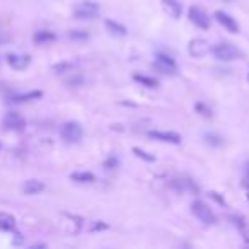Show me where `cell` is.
Wrapping results in <instances>:
<instances>
[{
  "label": "cell",
  "mask_w": 249,
  "mask_h": 249,
  "mask_svg": "<svg viewBox=\"0 0 249 249\" xmlns=\"http://www.w3.org/2000/svg\"><path fill=\"white\" fill-rule=\"evenodd\" d=\"M212 53L220 62H234V60H239L242 56V52L232 43H220V45L212 48Z\"/></svg>",
  "instance_id": "obj_1"
},
{
  "label": "cell",
  "mask_w": 249,
  "mask_h": 249,
  "mask_svg": "<svg viewBox=\"0 0 249 249\" xmlns=\"http://www.w3.org/2000/svg\"><path fill=\"white\" fill-rule=\"evenodd\" d=\"M191 212H193L195 217L200 222H203L205 225H213L215 222H217V217H215L213 210L201 200H195L193 203H191Z\"/></svg>",
  "instance_id": "obj_2"
},
{
  "label": "cell",
  "mask_w": 249,
  "mask_h": 249,
  "mask_svg": "<svg viewBox=\"0 0 249 249\" xmlns=\"http://www.w3.org/2000/svg\"><path fill=\"white\" fill-rule=\"evenodd\" d=\"M82 135H84L82 124L77 123V121H67V123L62 126V137L65 142L77 143V142H80Z\"/></svg>",
  "instance_id": "obj_3"
},
{
  "label": "cell",
  "mask_w": 249,
  "mask_h": 249,
  "mask_svg": "<svg viewBox=\"0 0 249 249\" xmlns=\"http://www.w3.org/2000/svg\"><path fill=\"white\" fill-rule=\"evenodd\" d=\"M99 14V5L96 2H90V0H84L73 7V16L77 19H94Z\"/></svg>",
  "instance_id": "obj_4"
},
{
  "label": "cell",
  "mask_w": 249,
  "mask_h": 249,
  "mask_svg": "<svg viewBox=\"0 0 249 249\" xmlns=\"http://www.w3.org/2000/svg\"><path fill=\"white\" fill-rule=\"evenodd\" d=\"M154 69L159 70L164 75H174L178 72V65L174 62L173 56L166 55V53H159L156 56V62H154Z\"/></svg>",
  "instance_id": "obj_5"
},
{
  "label": "cell",
  "mask_w": 249,
  "mask_h": 249,
  "mask_svg": "<svg viewBox=\"0 0 249 249\" xmlns=\"http://www.w3.org/2000/svg\"><path fill=\"white\" fill-rule=\"evenodd\" d=\"M210 52H212L210 43L203 38L191 39L190 45H188V53H190L193 58H203V56H207Z\"/></svg>",
  "instance_id": "obj_6"
},
{
  "label": "cell",
  "mask_w": 249,
  "mask_h": 249,
  "mask_svg": "<svg viewBox=\"0 0 249 249\" xmlns=\"http://www.w3.org/2000/svg\"><path fill=\"white\" fill-rule=\"evenodd\" d=\"M188 18H190V21L193 22L196 28H200V29L210 28V18H208L207 12L201 7H198V5H191L190 11H188Z\"/></svg>",
  "instance_id": "obj_7"
},
{
  "label": "cell",
  "mask_w": 249,
  "mask_h": 249,
  "mask_svg": "<svg viewBox=\"0 0 249 249\" xmlns=\"http://www.w3.org/2000/svg\"><path fill=\"white\" fill-rule=\"evenodd\" d=\"M2 124H4L5 130H14V132H19V130H22L26 126V120L19 113H16V111H11V113H7L4 116V120H2Z\"/></svg>",
  "instance_id": "obj_8"
},
{
  "label": "cell",
  "mask_w": 249,
  "mask_h": 249,
  "mask_svg": "<svg viewBox=\"0 0 249 249\" xmlns=\"http://www.w3.org/2000/svg\"><path fill=\"white\" fill-rule=\"evenodd\" d=\"M171 186L178 193H198V190H200L198 184L193 179H190V178H176V179H173Z\"/></svg>",
  "instance_id": "obj_9"
},
{
  "label": "cell",
  "mask_w": 249,
  "mask_h": 249,
  "mask_svg": "<svg viewBox=\"0 0 249 249\" xmlns=\"http://www.w3.org/2000/svg\"><path fill=\"white\" fill-rule=\"evenodd\" d=\"M149 137L150 139L159 140V142H164V143H173V145L181 143V135L178 132H160V130H152V132H149Z\"/></svg>",
  "instance_id": "obj_10"
},
{
  "label": "cell",
  "mask_w": 249,
  "mask_h": 249,
  "mask_svg": "<svg viewBox=\"0 0 249 249\" xmlns=\"http://www.w3.org/2000/svg\"><path fill=\"white\" fill-rule=\"evenodd\" d=\"M215 19H217L218 24L224 26L229 33H239L237 21H235L231 14H227V12H224V11H217V12H215Z\"/></svg>",
  "instance_id": "obj_11"
},
{
  "label": "cell",
  "mask_w": 249,
  "mask_h": 249,
  "mask_svg": "<svg viewBox=\"0 0 249 249\" xmlns=\"http://www.w3.org/2000/svg\"><path fill=\"white\" fill-rule=\"evenodd\" d=\"M7 62H9V65H11L12 69L24 70L26 67H29V63H31V58H29V55H18V53H9V55H7Z\"/></svg>",
  "instance_id": "obj_12"
},
{
  "label": "cell",
  "mask_w": 249,
  "mask_h": 249,
  "mask_svg": "<svg viewBox=\"0 0 249 249\" xmlns=\"http://www.w3.org/2000/svg\"><path fill=\"white\" fill-rule=\"evenodd\" d=\"M162 9L173 19H179L181 14H183V5H181L179 0H162Z\"/></svg>",
  "instance_id": "obj_13"
},
{
  "label": "cell",
  "mask_w": 249,
  "mask_h": 249,
  "mask_svg": "<svg viewBox=\"0 0 249 249\" xmlns=\"http://www.w3.org/2000/svg\"><path fill=\"white\" fill-rule=\"evenodd\" d=\"M43 96L41 90H29V92H24V94H16L9 99V103L12 104H24V103H29V101H36Z\"/></svg>",
  "instance_id": "obj_14"
},
{
  "label": "cell",
  "mask_w": 249,
  "mask_h": 249,
  "mask_svg": "<svg viewBox=\"0 0 249 249\" xmlns=\"http://www.w3.org/2000/svg\"><path fill=\"white\" fill-rule=\"evenodd\" d=\"M36 45H48V43H53L56 39V35L53 31H48V29H41V31H36L35 36H33Z\"/></svg>",
  "instance_id": "obj_15"
},
{
  "label": "cell",
  "mask_w": 249,
  "mask_h": 249,
  "mask_svg": "<svg viewBox=\"0 0 249 249\" xmlns=\"http://www.w3.org/2000/svg\"><path fill=\"white\" fill-rule=\"evenodd\" d=\"M45 190V183L38 179H28L24 184H22V191L26 195H38Z\"/></svg>",
  "instance_id": "obj_16"
},
{
  "label": "cell",
  "mask_w": 249,
  "mask_h": 249,
  "mask_svg": "<svg viewBox=\"0 0 249 249\" xmlns=\"http://www.w3.org/2000/svg\"><path fill=\"white\" fill-rule=\"evenodd\" d=\"M70 179L75 181V183H94L96 176L89 171H75V173L70 174Z\"/></svg>",
  "instance_id": "obj_17"
},
{
  "label": "cell",
  "mask_w": 249,
  "mask_h": 249,
  "mask_svg": "<svg viewBox=\"0 0 249 249\" xmlns=\"http://www.w3.org/2000/svg\"><path fill=\"white\" fill-rule=\"evenodd\" d=\"M104 24H106V29L111 33V35H114V36H126V28H124L123 24H120V22L107 19Z\"/></svg>",
  "instance_id": "obj_18"
},
{
  "label": "cell",
  "mask_w": 249,
  "mask_h": 249,
  "mask_svg": "<svg viewBox=\"0 0 249 249\" xmlns=\"http://www.w3.org/2000/svg\"><path fill=\"white\" fill-rule=\"evenodd\" d=\"M133 79H135L139 84H142V86L149 87V89H154V87L159 86V80L154 79V77H150V75H143V73H135Z\"/></svg>",
  "instance_id": "obj_19"
},
{
  "label": "cell",
  "mask_w": 249,
  "mask_h": 249,
  "mask_svg": "<svg viewBox=\"0 0 249 249\" xmlns=\"http://www.w3.org/2000/svg\"><path fill=\"white\" fill-rule=\"evenodd\" d=\"M16 227V218L9 213H0V231H14Z\"/></svg>",
  "instance_id": "obj_20"
},
{
  "label": "cell",
  "mask_w": 249,
  "mask_h": 249,
  "mask_svg": "<svg viewBox=\"0 0 249 249\" xmlns=\"http://www.w3.org/2000/svg\"><path fill=\"white\" fill-rule=\"evenodd\" d=\"M205 142L212 147H222L224 145V137L218 135V133H213V132L205 133Z\"/></svg>",
  "instance_id": "obj_21"
},
{
  "label": "cell",
  "mask_w": 249,
  "mask_h": 249,
  "mask_svg": "<svg viewBox=\"0 0 249 249\" xmlns=\"http://www.w3.org/2000/svg\"><path fill=\"white\" fill-rule=\"evenodd\" d=\"M195 111H196V113L200 114V116H203V118H212V109L203 103L195 104Z\"/></svg>",
  "instance_id": "obj_22"
},
{
  "label": "cell",
  "mask_w": 249,
  "mask_h": 249,
  "mask_svg": "<svg viewBox=\"0 0 249 249\" xmlns=\"http://www.w3.org/2000/svg\"><path fill=\"white\" fill-rule=\"evenodd\" d=\"M69 38L70 39H89V33L87 31H82V29H72L69 31Z\"/></svg>",
  "instance_id": "obj_23"
},
{
  "label": "cell",
  "mask_w": 249,
  "mask_h": 249,
  "mask_svg": "<svg viewBox=\"0 0 249 249\" xmlns=\"http://www.w3.org/2000/svg\"><path fill=\"white\" fill-rule=\"evenodd\" d=\"M133 154H135L137 157H140V159L147 160V162H154V160H156V157L150 156V154H149V152H145V150L139 149V147H133Z\"/></svg>",
  "instance_id": "obj_24"
},
{
  "label": "cell",
  "mask_w": 249,
  "mask_h": 249,
  "mask_svg": "<svg viewBox=\"0 0 249 249\" xmlns=\"http://www.w3.org/2000/svg\"><path fill=\"white\" fill-rule=\"evenodd\" d=\"M116 164H118V159L114 156H111L109 159L104 162V167H106V169H113V167H116Z\"/></svg>",
  "instance_id": "obj_25"
},
{
  "label": "cell",
  "mask_w": 249,
  "mask_h": 249,
  "mask_svg": "<svg viewBox=\"0 0 249 249\" xmlns=\"http://www.w3.org/2000/svg\"><path fill=\"white\" fill-rule=\"evenodd\" d=\"M69 69H72V63H62V65L55 67L56 73H62V72H65V70H69Z\"/></svg>",
  "instance_id": "obj_26"
},
{
  "label": "cell",
  "mask_w": 249,
  "mask_h": 249,
  "mask_svg": "<svg viewBox=\"0 0 249 249\" xmlns=\"http://www.w3.org/2000/svg\"><path fill=\"white\" fill-rule=\"evenodd\" d=\"M210 196L213 198V200H217L220 205H225V200H224V198H220V196H218V193H215V191H210Z\"/></svg>",
  "instance_id": "obj_27"
},
{
  "label": "cell",
  "mask_w": 249,
  "mask_h": 249,
  "mask_svg": "<svg viewBox=\"0 0 249 249\" xmlns=\"http://www.w3.org/2000/svg\"><path fill=\"white\" fill-rule=\"evenodd\" d=\"M101 229H106V224H99V222H96V224H92L90 231H101Z\"/></svg>",
  "instance_id": "obj_28"
},
{
  "label": "cell",
  "mask_w": 249,
  "mask_h": 249,
  "mask_svg": "<svg viewBox=\"0 0 249 249\" xmlns=\"http://www.w3.org/2000/svg\"><path fill=\"white\" fill-rule=\"evenodd\" d=\"M232 220H234V224L239 225V227H244V222H242L244 218L242 217H232Z\"/></svg>",
  "instance_id": "obj_29"
},
{
  "label": "cell",
  "mask_w": 249,
  "mask_h": 249,
  "mask_svg": "<svg viewBox=\"0 0 249 249\" xmlns=\"http://www.w3.org/2000/svg\"><path fill=\"white\" fill-rule=\"evenodd\" d=\"M244 241L249 244V232H244Z\"/></svg>",
  "instance_id": "obj_30"
},
{
  "label": "cell",
  "mask_w": 249,
  "mask_h": 249,
  "mask_svg": "<svg viewBox=\"0 0 249 249\" xmlns=\"http://www.w3.org/2000/svg\"><path fill=\"white\" fill-rule=\"evenodd\" d=\"M244 184L246 186H249V171H248V176H246V179H244Z\"/></svg>",
  "instance_id": "obj_31"
},
{
  "label": "cell",
  "mask_w": 249,
  "mask_h": 249,
  "mask_svg": "<svg viewBox=\"0 0 249 249\" xmlns=\"http://www.w3.org/2000/svg\"><path fill=\"white\" fill-rule=\"evenodd\" d=\"M0 149H2V143H0Z\"/></svg>",
  "instance_id": "obj_32"
},
{
  "label": "cell",
  "mask_w": 249,
  "mask_h": 249,
  "mask_svg": "<svg viewBox=\"0 0 249 249\" xmlns=\"http://www.w3.org/2000/svg\"><path fill=\"white\" fill-rule=\"evenodd\" d=\"M248 80H249V73H248Z\"/></svg>",
  "instance_id": "obj_33"
}]
</instances>
